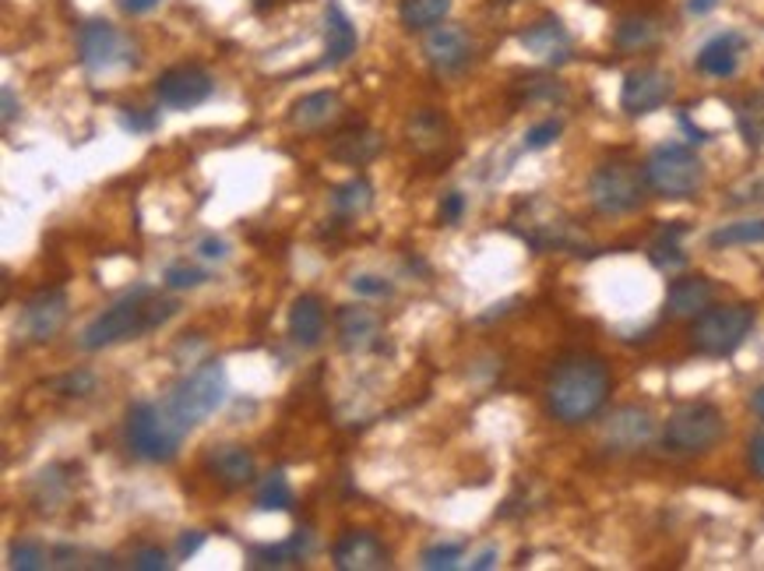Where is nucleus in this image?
I'll return each instance as SVG.
<instances>
[{
	"label": "nucleus",
	"mask_w": 764,
	"mask_h": 571,
	"mask_svg": "<svg viewBox=\"0 0 764 571\" xmlns=\"http://www.w3.org/2000/svg\"><path fill=\"white\" fill-rule=\"evenodd\" d=\"M609 392H614V374L603 356L567 353L546 377V409L564 427H582L603 413Z\"/></svg>",
	"instance_id": "1"
},
{
	"label": "nucleus",
	"mask_w": 764,
	"mask_h": 571,
	"mask_svg": "<svg viewBox=\"0 0 764 571\" xmlns=\"http://www.w3.org/2000/svg\"><path fill=\"white\" fill-rule=\"evenodd\" d=\"M180 303L177 300H156L148 297L145 286H138L135 293H127L124 300H117L113 308H106L100 318H92L88 325L82 329L79 346L95 353L106 346H117V342L127 339H142L151 329H163L169 318H177Z\"/></svg>",
	"instance_id": "2"
},
{
	"label": "nucleus",
	"mask_w": 764,
	"mask_h": 571,
	"mask_svg": "<svg viewBox=\"0 0 764 571\" xmlns=\"http://www.w3.org/2000/svg\"><path fill=\"white\" fill-rule=\"evenodd\" d=\"M190 427L177 421V413L163 403H135L127 409V448L148 463H169L180 451V442Z\"/></svg>",
	"instance_id": "3"
},
{
	"label": "nucleus",
	"mask_w": 764,
	"mask_h": 571,
	"mask_svg": "<svg viewBox=\"0 0 764 571\" xmlns=\"http://www.w3.org/2000/svg\"><path fill=\"white\" fill-rule=\"evenodd\" d=\"M754 329V308L747 303H712L709 311L694 318L691 346L701 356H733Z\"/></svg>",
	"instance_id": "4"
},
{
	"label": "nucleus",
	"mask_w": 764,
	"mask_h": 571,
	"mask_svg": "<svg viewBox=\"0 0 764 571\" xmlns=\"http://www.w3.org/2000/svg\"><path fill=\"white\" fill-rule=\"evenodd\" d=\"M645 180L659 198H694L704 184V163L694 156V148L670 142L652 148V156L645 159Z\"/></svg>",
	"instance_id": "5"
},
{
	"label": "nucleus",
	"mask_w": 764,
	"mask_h": 571,
	"mask_svg": "<svg viewBox=\"0 0 764 571\" xmlns=\"http://www.w3.org/2000/svg\"><path fill=\"white\" fill-rule=\"evenodd\" d=\"M648 195L645 166H635L627 159L603 163L588 180V201L603 216H627L638 212Z\"/></svg>",
	"instance_id": "6"
},
{
	"label": "nucleus",
	"mask_w": 764,
	"mask_h": 571,
	"mask_svg": "<svg viewBox=\"0 0 764 571\" xmlns=\"http://www.w3.org/2000/svg\"><path fill=\"white\" fill-rule=\"evenodd\" d=\"M229 395V381H226V367L219 360H205L201 367L190 371L180 385L166 395V406L177 413V421H184L187 427H195L201 421H208Z\"/></svg>",
	"instance_id": "7"
},
{
	"label": "nucleus",
	"mask_w": 764,
	"mask_h": 571,
	"mask_svg": "<svg viewBox=\"0 0 764 571\" xmlns=\"http://www.w3.org/2000/svg\"><path fill=\"white\" fill-rule=\"evenodd\" d=\"M725 434V421L712 403H683L666 416L662 442L680 455H704L712 451Z\"/></svg>",
	"instance_id": "8"
},
{
	"label": "nucleus",
	"mask_w": 764,
	"mask_h": 571,
	"mask_svg": "<svg viewBox=\"0 0 764 571\" xmlns=\"http://www.w3.org/2000/svg\"><path fill=\"white\" fill-rule=\"evenodd\" d=\"M79 50L82 64L92 74H106L117 68H138V50L127 40L121 29H113L109 22H85L79 32Z\"/></svg>",
	"instance_id": "9"
},
{
	"label": "nucleus",
	"mask_w": 764,
	"mask_h": 571,
	"mask_svg": "<svg viewBox=\"0 0 764 571\" xmlns=\"http://www.w3.org/2000/svg\"><path fill=\"white\" fill-rule=\"evenodd\" d=\"M216 79L201 64H177L159 74L156 82V100L166 110H195L212 100Z\"/></svg>",
	"instance_id": "10"
},
{
	"label": "nucleus",
	"mask_w": 764,
	"mask_h": 571,
	"mask_svg": "<svg viewBox=\"0 0 764 571\" xmlns=\"http://www.w3.org/2000/svg\"><path fill=\"white\" fill-rule=\"evenodd\" d=\"M673 100V74L662 71V68H635L624 74V85H620V106L630 117H645V113H652L659 106H666Z\"/></svg>",
	"instance_id": "11"
},
{
	"label": "nucleus",
	"mask_w": 764,
	"mask_h": 571,
	"mask_svg": "<svg viewBox=\"0 0 764 571\" xmlns=\"http://www.w3.org/2000/svg\"><path fill=\"white\" fill-rule=\"evenodd\" d=\"M423 53L433 71L441 74H458L465 71L469 61H472V35L465 29L458 25H437L427 32L423 40Z\"/></svg>",
	"instance_id": "12"
},
{
	"label": "nucleus",
	"mask_w": 764,
	"mask_h": 571,
	"mask_svg": "<svg viewBox=\"0 0 764 571\" xmlns=\"http://www.w3.org/2000/svg\"><path fill=\"white\" fill-rule=\"evenodd\" d=\"M656 437V421L645 406H620L603 424V442L614 451H638Z\"/></svg>",
	"instance_id": "13"
},
{
	"label": "nucleus",
	"mask_w": 764,
	"mask_h": 571,
	"mask_svg": "<svg viewBox=\"0 0 764 571\" xmlns=\"http://www.w3.org/2000/svg\"><path fill=\"white\" fill-rule=\"evenodd\" d=\"M67 321V293L64 290H40L22 311V329L32 342H46L61 332V325Z\"/></svg>",
	"instance_id": "14"
},
{
	"label": "nucleus",
	"mask_w": 764,
	"mask_h": 571,
	"mask_svg": "<svg viewBox=\"0 0 764 571\" xmlns=\"http://www.w3.org/2000/svg\"><path fill=\"white\" fill-rule=\"evenodd\" d=\"M335 568L338 571H377L388 568V550L380 543L374 532L367 529H349L332 550Z\"/></svg>",
	"instance_id": "15"
},
{
	"label": "nucleus",
	"mask_w": 764,
	"mask_h": 571,
	"mask_svg": "<svg viewBox=\"0 0 764 571\" xmlns=\"http://www.w3.org/2000/svg\"><path fill=\"white\" fill-rule=\"evenodd\" d=\"M519 43L546 64H567L571 50H575L571 46V32L557 22V18H540V22H532L519 35Z\"/></svg>",
	"instance_id": "16"
},
{
	"label": "nucleus",
	"mask_w": 764,
	"mask_h": 571,
	"mask_svg": "<svg viewBox=\"0 0 764 571\" xmlns=\"http://www.w3.org/2000/svg\"><path fill=\"white\" fill-rule=\"evenodd\" d=\"M356 25L353 18L346 14V8L338 4V0H328V8H324V68H338L346 64L349 56L356 53Z\"/></svg>",
	"instance_id": "17"
},
{
	"label": "nucleus",
	"mask_w": 764,
	"mask_h": 571,
	"mask_svg": "<svg viewBox=\"0 0 764 571\" xmlns=\"http://www.w3.org/2000/svg\"><path fill=\"white\" fill-rule=\"evenodd\" d=\"M715 300V286L712 279L704 276H683L670 286V293H666V318L673 321H687V318H698L712 308Z\"/></svg>",
	"instance_id": "18"
},
{
	"label": "nucleus",
	"mask_w": 764,
	"mask_h": 571,
	"mask_svg": "<svg viewBox=\"0 0 764 571\" xmlns=\"http://www.w3.org/2000/svg\"><path fill=\"white\" fill-rule=\"evenodd\" d=\"M205 469L226 487H243L254 480L258 459H254V451L243 445H216L205 455Z\"/></svg>",
	"instance_id": "19"
},
{
	"label": "nucleus",
	"mask_w": 764,
	"mask_h": 571,
	"mask_svg": "<svg viewBox=\"0 0 764 571\" xmlns=\"http://www.w3.org/2000/svg\"><path fill=\"white\" fill-rule=\"evenodd\" d=\"M338 346L346 353H370L380 342V318L370 308H338Z\"/></svg>",
	"instance_id": "20"
},
{
	"label": "nucleus",
	"mask_w": 764,
	"mask_h": 571,
	"mask_svg": "<svg viewBox=\"0 0 764 571\" xmlns=\"http://www.w3.org/2000/svg\"><path fill=\"white\" fill-rule=\"evenodd\" d=\"M743 46H747V40H743L740 32H719L698 50L694 64L701 74H709V79H730V74H736V68H740Z\"/></svg>",
	"instance_id": "21"
},
{
	"label": "nucleus",
	"mask_w": 764,
	"mask_h": 571,
	"mask_svg": "<svg viewBox=\"0 0 764 571\" xmlns=\"http://www.w3.org/2000/svg\"><path fill=\"white\" fill-rule=\"evenodd\" d=\"M406 138H409V148L416 152V156H437L448 138H451V127H448V117L441 110L433 106H423L416 110L409 124H406Z\"/></svg>",
	"instance_id": "22"
},
{
	"label": "nucleus",
	"mask_w": 764,
	"mask_h": 571,
	"mask_svg": "<svg viewBox=\"0 0 764 571\" xmlns=\"http://www.w3.org/2000/svg\"><path fill=\"white\" fill-rule=\"evenodd\" d=\"M338 117H342V95L332 92V89H321V92H311V95H303V100L293 103L290 127L303 131V135H311V131L328 127Z\"/></svg>",
	"instance_id": "23"
},
{
	"label": "nucleus",
	"mask_w": 764,
	"mask_h": 571,
	"mask_svg": "<svg viewBox=\"0 0 764 571\" xmlns=\"http://www.w3.org/2000/svg\"><path fill=\"white\" fill-rule=\"evenodd\" d=\"M380 148H385V138L377 135L374 127H346V131H338L332 148H328V156L342 166H367L380 156Z\"/></svg>",
	"instance_id": "24"
},
{
	"label": "nucleus",
	"mask_w": 764,
	"mask_h": 571,
	"mask_svg": "<svg viewBox=\"0 0 764 571\" xmlns=\"http://www.w3.org/2000/svg\"><path fill=\"white\" fill-rule=\"evenodd\" d=\"M290 339L300 350H314L324 339V303L317 297H296L290 308Z\"/></svg>",
	"instance_id": "25"
},
{
	"label": "nucleus",
	"mask_w": 764,
	"mask_h": 571,
	"mask_svg": "<svg viewBox=\"0 0 764 571\" xmlns=\"http://www.w3.org/2000/svg\"><path fill=\"white\" fill-rule=\"evenodd\" d=\"M314 537L307 529H296L293 540H285L279 547H254L251 550V568H285V564H300L311 554Z\"/></svg>",
	"instance_id": "26"
},
{
	"label": "nucleus",
	"mask_w": 764,
	"mask_h": 571,
	"mask_svg": "<svg viewBox=\"0 0 764 571\" xmlns=\"http://www.w3.org/2000/svg\"><path fill=\"white\" fill-rule=\"evenodd\" d=\"M659 40H662V25L656 22V18H648V14H630V18H624V22L617 25V32H614V43H617V50H624V53L652 50Z\"/></svg>",
	"instance_id": "27"
},
{
	"label": "nucleus",
	"mask_w": 764,
	"mask_h": 571,
	"mask_svg": "<svg viewBox=\"0 0 764 571\" xmlns=\"http://www.w3.org/2000/svg\"><path fill=\"white\" fill-rule=\"evenodd\" d=\"M448 11H451V0H402L398 4V22L409 32H430L437 25H444Z\"/></svg>",
	"instance_id": "28"
},
{
	"label": "nucleus",
	"mask_w": 764,
	"mask_h": 571,
	"mask_svg": "<svg viewBox=\"0 0 764 571\" xmlns=\"http://www.w3.org/2000/svg\"><path fill=\"white\" fill-rule=\"evenodd\" d=\"M736 127L747 148H761L764 145V89L747 92L736 103Z\"/></svg>",
	"instance_id": "29"
},
{
	"label": "nucleus",
	"mask_w": 764,
	"mask_h": 571,
	"mask_svg": "<svg viewBox=\"0 0 764 571\" xmlns=\"http://www.w3.org/2000/svg\"><path fill=\"white\" fill-rule=\"evenodd\" d=\"M683 233H687L683 222H677V226H662L659 237H656V243L648 247V258H652L656 269H662V272L683 269V264H687V255L680 251V237H683Z\"/></svg>",
	"instance_id": "30"
},
{
	"label": "nucleus",
	"mask_w": 764,
	"mask_h": 571,
	"mask_svg": "<svg viewBox=\"0 0 764 571\" xmlns=\"http://www.w3.org/2000/svg\"><path fill=\"white\" fill-rule=\"evenodd\" d=\"M332 205L338 216H363L374 205V184L367 177H353L332 190Z\"/></svg>",
	"instance_id": "31"
},
{
	"label": "nucleus",
	"mask_w": 764,
	"mask_h": 571,
	"mask_svg": "<svg viewBox=\"0 0 764 571\" xmlns=\"http://www.w3.org/2000/svg\"><path fill=\"white\" fill-rule=\"evenodd\" d=\"M743 243H764V219H740L725 222L709 237L712 251H725V247H743Z\"/></svg>",
	"instance_id": "32"
},
{
	"label": "nucleus",
	"mask_w": 764,
	"mask_h": 571,
	"mask_svg": "<svg viewBox=\"0 0 764 571\" xmlns=\"http://www.w3.org/2000/svg\"><path fill=\"white\" fill-rule=\"evenodd\" d=\"M67 490H71V484H67V476H61V466H50V469H43L40 476H35L32 501H35V508H40V511H50V508L67 501Z\"/></svg>",
	"instance_id": "33"
},
{
	"label": "nucleus",
	"mask_w": 764,
	"mask_h": 571,
	"mask_svg": "<svg viewBox=\"0 0 764 571\" xmlns=\"http://www.w3.org/2000/svg\"><path fill=\"white\" fill-rule=\"evenodd\" d=\"M254 505L261 511H290L293 508V487L282 473H272L254 494Z\"/></svg>",
	"instance_id": "34"
},
{
	"label": "nucleus",
	"mask_w": 764,
	"mask_h": 571,
	"mask_svg": "<svg viewBox=\"0 0 764 571\" xmlns=\"http://www.w3.org/2000/svg\"><path fill=\"white\" fill-rule=\"evenodd\" d=\"M8 558H11V568H18V571H40V568H46V547L43 543H35V540H18V543H11V550H8Z\"/></svg>",
	"instance_id": "35"
},
{
	"label": "nucleus",
	"mask_w": 764,
	"mask_h": 571,
	"mask_svg": "<svg viewBox=\"0 0 764 571\" xmlns=\"http://www.w3.org/2000/svg\"><path fill=\"white\" fill-rule=\"evenodd\" d=\"M163 282L169 286V290H198V286H205V282H208V272L195 269V264L174 261V264H166Z\"/></svg>",
	"instance_id": "36"
},
{
	"label": "nucleus",
	"mask_w": 764,
	"mask_h": 571,
	"mask_svg": "<svg viewBox=\"0 0 764 571\" xmlns=\"http://www.w3.org/2000/svg\"><path fill=\"white\" fill-rule=\"evenodd\" d=\"M465 558V547L462 543H433V547H427L423 550V568H430V571H437V568H458V561Z\"/></svg>",
	"instance_id": "37"
},
{
	"label": "nucleus",
	"mask_w": 764,
	"mask_h": 571,
	"mask_svg": "<svg viewBox=\"0 0 764 571\" xmlns=\"http://www.w3.org/2000/svg\"><path fill=\"white\" fill-rule=\"evenodd\" d=\"M522 92V100L525 103H553V100H564V85L561 82H553V79H522L519 85Z\"/></svg>",
	"instance_id": "38"
},
{
	"label": "nucleus",
	"mask_w": 764,
	"mask_h": 571,
	"mask_svg": "<svg viewBox=\"0 0 764 571\" xmlns=\"http://www.w3.org/2000/svg\"><path fill=\"white\" fill-rule=\"evenodd\" d=\"M53 388L61 392V395H67V398H85V395L95 392V374H88V371H67V374H61V377L53 381Z\"/></svg>",
	"instance_id": "39"
},
{
	"label": "nucleus",
	"mask_w": 764,
	"mask_h": 571,
	"mask_svg": "<svg viewBox=\"0 0 764 571\" xmlns=\"http://www.w3.org/2000/svg\"><path fill=\"white\" fill-rule=\"evenodd\" d=\"M561 131H564V124L561 121H543V124H536V127H528V135H525V148H532V152H540V148H550L553 142L561 138Z\"/></svg>",
	"instance_id": "40"
},
{
	"label": "nucleus",
	"mask_w": 764,
	"mask_h": 571,
	"mask_svg": "<svg viewBox=\"0 0 764 571\" xmlns=\"http://www.w3.org/2000/svg\"><path fill=\"white\" fill-rule=\"evenodd\" d=\"M349 286H353V293H356V297H391V293H395V286H391L388 279L370 276V272L353 276V279H349Z\"/></svg>",
	"instance_id": "41"
},
{
	"label": "nucleus",
	"mask_w": 764,
	"mask_h": 571,
	"mask_svg": "<svg viewBox=\"0 0 764 571\" xmlns=\"http://www.w3.org/2000/svg\"><path fill=\"white\" fill-rule=\"evenodd\" d=\"M156 117H151V113H145V110H138V106H124V113H121V127L124 131H130V135H148V131H156Z\"/></svg>",
	"instance_id": "42"
},
{
	"label": "nucleus",
	"mask_w": 764,
	"mask_h": 571,
	"mask_svg": "<svg viewBox=\"0 0 764 571\" xmlns=\"http://www.w3.org/2000/svg\"><path fill=\"white\" fill-rule=\"evenodd\" d=\"M130 564H135L138 571H163V568H169L163 547H138L135 558H130Z\"/></svg>",
	"instance_id": "43"
},
{
	"label": "nucleus",
	"mask_w": 764,
	"mask_h": 571,
	"mask_svg": "<svg viewBox=\"0 0 764 571\" xmlns=\"http://www.w3.org/2000/svg\"><path fill=\"white\" fill-rule=\"evenodd\" d=\"M462 216H465V195H462V190H448L444 201H441V219L448 226H454Z\"/></svg>",
	"instance_id": "44"
},
{
	"label": "nucleus",
	"mask_w": 764,
	"mask_h": 571,
	"mask_svg": "<svg viewBox=\"0 0 764 571\" xmlns=\"http://www.w3.org/2000/svg\"><path fill=\"white\" fill-rule=\"evenodd\" d=\"M747 466L757 480H764V434H754L747 442Z\"/></svg>",
	"instance_id": "45"
},
{
	"label": "nucleus",
	"mask_w": 764,
	"mask_h": 571,
	"mask_svg": "<svg viewBox=\"0 0 764 571\" xmlns=\"http://www.w3.org/2000/svg\"><path fill=\"white\" fill-rule=\"evenodd\" d=\"M201 543H205V532H198V529H190V532H184L180 537V543H177V558H195L198 550H201Z\"/></svg>",
	"instance_id": "46"
},
{
	"label": "nucleus",
	"mask_w": 764,
	"mask_h": 571,
	"mask_svg": "<svg viewBox=\"0 0 764 571\" xmlns=\"http://www.w3.org/2000/svg\"><path fill=\"white\" fill-rule=\"evenodd\" d=\"M198 255L208 258V261H222V258L229 255V243L219 240V237H205V240L198 243Z\"/></svg>",
	"instance_id": "47"
},
{
	"label": "nucleus",
	"mask_w": 764,
	"mask_h": 571,
	"mask_svg": "<svg viewBox=\"0 0 764 571\" xmlns=\"http://www.w3.org/2000/svg\"><path fill=\"white\" fill-rule=\"evenodd\" d=\"M680 127L687 131V138H691L694 145H704V142H709V131L694 127V124H691V117H687V113H680Z\"/></svg>",
	"instance_id": "48"
},
{
	"label": "nucleus",
	"mask_w": 764,
	"mask_h": 571,
	"mask_svg": "<svg viewBox=\"0 0 764 571\" xmlns=\"http://www.w3.org/2000/svg\"><path fill=\"white\" fill-rule=\"evenodd\" d=\"M121 8H124L127 14H145V11H151V8H159V0H121Z\"/></svg>",
	"instance_id": "49"
},
{
	"label": "nucleus",
	"mask_w": 764,
	"mask_h": 571,
	"mask_svg": "<svg viewBox=\"0 0 764 571\" xmlns=\"http://www.w3.org/2000/svg\"><path fill=\"white\" fill-rule=\"evenodd\" d=\"M0 95H4V124H11V121L18 117V100H14V89H11V85H4V92H0Z\"/></svg>",
	"instance_id": "50"
},
{
	"label": "nucleus",
	"mask_w": 764,
	"mask_h": 571,
	"mask_svg": "<svg viewBox=\"0 0 764 571\" xmlns=\"http://www.w3.org/2000/svg\"><path fill=\"white\" fill-rule=\"evenodd\" d=\"M493 564H496V547H486V550H483V554H480V558H475V561H472V568H475V571H483V568H493Z\"/></svg>",
	"instance_id": "51"
},
{
	"label": "nucleus",
	"mask_w": 764,
	"mask_h": 571,
	"mask_svg": "<svg viewBox=\"0 0 764 571\" xmlns=\"http://www.w3.org/2000/svg\"><path fill=\"white\" fill-rule=\"evenodd\" d=\"M715 4H719V0H691V4H687V11H691V14H709Z\"/></svg>",
	"instance_id": "52"
},
{
	"label": "nucleus",
	"mask_w": 764,
	"mask_h": 571,
	"mask_svg": "<svg viewBox=\"0 0 764 571\" xmlns=\"http://www.w3.org/2000/svg\"><path fill=\"white\" fill-rule=\"evenodd\" d=\"M751 409L757 413V421H764V385L754 388V395H751Z\"/></svg>",
	"instance_id": "53"
}]
</instances>
